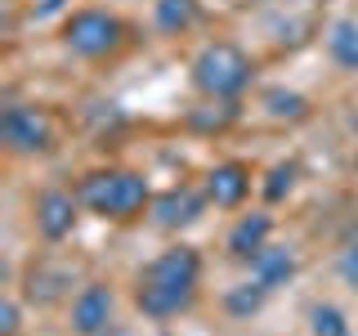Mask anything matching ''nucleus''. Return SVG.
Returning a JSON list of instances; mask_svg holds the SVG:
<instances>
[{
	"instance_id": "2eb2a0df",
	"label": "nucleus",
	"mask_w": 358,
	"mask_h": 336,
	"mask_svg": "<svg viewBox=\"0 0 358 336\" xmlns=\"http://www.w3.org/2000/svg\"><path fill=\"white\" fill-rule=\"evenodd\" d=\"M264 108H268V117H278V121L309 117V99L296 94V90H268V94H264Z\"/></svg>"
},
{
	"instance_id": "412c9836",
	"label": "nucleus",
	"mask_w": 358,
	"mask_h": 336,
	"mask_svg": "<svg viewBox=\"0 0 358 336\" xmlns=\"http://www.w3.org/2000/svg\"><path fill=\"white\" fill-rule=\"evenodd\" d=\"M63 5H67V0H36V18H50V14H59Z\"/></svg>"
},
{
	"instance_id": "6ab92c4d",
	"label": "nucleus",
	"mask_w": 358,
	"mask_h": 336,
	"mask_svg": "<svg viewBox=\"0 0 358 336\" xmlns=\"http://www.w3.org/2000/svg\"><path fill=\"white\" fill-rule=\"evenodd\" d=\"M18 300L14 296H5V305H0V336H18Z\"/></svg>"
},
{
	"instance_id": "0eeeda50",
	"label": "nucleus",
	"mask_w": 358,
	"mask_h": 336,
	"mask_svg": "<svg viewBox=\"0 0 358 336\" xmlns=\"http://www.w3.org/2000/svg\"><path fill=\"white\" fill-rule=\"evenodd\" d=\"M206 193H197V188H166V193L152 197L148 216L157 229H188V224L201 220V211H206Z\"/></svg>"
},
{
	"instance_id": "f257e3e1",
	"label": "nucleus",
	"mask_w": 358,
	"mask_h": 336,
	"mask_svg": "<svg viewBox=\"0 0 358 336\" xmlns=\"http://www.w3.org/2000/svg\"><path fill=\"white\" fill-rule=\"evenodd\" d=\"M76 197H81L85 211H94V216H103V220H134L143 206H152L148 179L139 171H117V166L81 175Z\"/></svg>"
},
{
	"instance_id": "9d476101",
	"label": "nucleus",
	"mask_w": 358,
	"mask_h": 336,
	"mask_svg": "<svg viewBox=\"0 0 358 336\" xmlns=\"http://www.w3.org/2000/svg\"><path fill=\"white\" fill-rule=\"evenodd\" d=\"M246 193H251V171H246L242 162H220L215 171L206 175V197L215 202L220 211H233L242 206Z\"/></svg>"
},
{
	"instance_id": "dca6fc26",
	"label": "nucleus",
	"mask_w": 358,
	"mask_h": 336,
	"mask_svg": "<svg viewBox=\"0 0 358 336\" xmlns=\"http://www.w3.org/2000/svg\"><path fill=\"white\" fill-rule=\"evenodd\" d=\"M309 336H350V318L336 305H309Z\"/></svg>"
},
{
	"instance_id": "9b49d317",
	"label": "nucleus",
	"mask_w": 358,
	"mask_h": 336,
	"mask_svg": "<svg viewBox=\"0 0 358 336\" xmlns=\"http://www.w3.org/2000/svg\"><path fill=\"white\" fill-rule=\"evenodd\" d=\"M268 233H273V216L264 211H251L229 229V255L233 260H255V255L268 246Z\"/></svg>"
},
{
	"instance_id": "f8f14e48",
	"label": "nucleus",
	"mask_w": 358,
	"mask_h": 336,
	"mask_svg": "<svg viewBox=\"0 0 358 336\" xmlns=\"http://www.w3.org/2000/svg\"><path fill=\"white\" fill-rule=\"evenodd\" d=\"M251 278L264 291L287 287L291 278H296V251H291V246H264V251L251 260Z\"/></svg>"
},
{
	"instance_id": "f03ea898",
	"label": "nucleus",
	"mask_w": 358,
	"mask_h": 336,
	"mask_svg": "<svg viewBox=\"0 0 358 336\" xmlns=\"http://www.w3.org/2000/svg\"><path fill=\"white\" fill-rule=\"evenodd\" d=\"M188 72H193L197 94H206V99H238L242 90L251 85L255 63H251V54H246L242 45L210 41V45H201V50H197V59H193Z\"/></svg>"
},
{
	"instance_id": "aec40b11",
	"label": "nucleus",
	"mask_w": 358,
	"mask_h": 336,
	"mask_svg": "<svg viewBox=\"0 0 358 336\" xmlns=\"http://www.w3.org/2000/svg\"><path fill=\"white\" fill-rule=\"evenodd\" d=\"M341 278H345L350 287H358V242H350V246L341 251Z\"/></svg>"
},
{
	"instance_id": "a211bd4d",
	"label": "nucleus",
	"mask_w": 358,
	"mask_h": 336,
	"mask_svg": "<svg viewBox=\"0 0 358 336\" xmlns=\"http://www.w3.org/2000/svg\"><path fill=\"white\" fill-rule=\"evenodd\" d=\"M291 188H296V162H278L273 171H268V179H264V197L268 202H282Z\"/></svg>"
},
{
	"instance_id": "39448f33",
	"label": "nucleus",
	"mask_w": 358,
	"mask_h": 336,
	"mask_svg": "<svg viewBox=\"0 0 358 336\" xmlns=\"http://www.w3.org/2000/svg\"><path fill=\"white\" fill-rule=\"evenodd\" d=\"M76 211H81V197H76V193H67V188H45V193L36 197V206H31V216H36V233L45 242L72 238Z\"/></svg>"
},
{
	"instance_id": "6e6552de",
	"label": "nucleus",
	"mask_w": 358,
	"mask_h": 336,
	"mask_svg": "<svg viewBox=\"0 0 358 336\" xmlns=\"http://www.w3.org/2000/svg\"><path fill=\"white\" fill-rule=\"evenodd\" d=\"M139 278H148V283H166V287H193L197 291L201 255L193 251V246H171V251H162Z\"/></svg>"
},
{
	"instance_id": "1a4fd4ad",
	"label": "nucleus",
	"mask_w": 358,
	"mask_h": 336,
	"mask_svg": "<svg viewBox=\"0 0 358 336\" xmlns=\"http://www.w3.org/2000/svg\"><path fill=\"white\" fill-rule=\"evenodd\" d=\"M197 291L193 287H166V283H148V278H139V287H134V305H139L143 318H175V314H184L193 305Z\"/></svg>"
},
{
	"instance_id": "4468645a",
	"label": "nucleus",
	"mask_w": 358,
	"mask_h": 336,
	"mask_svg": "<svg viewBox=\"0 0 358 336\" xmlns=\"http://www.w3.org/2000/svg\"><path fill=\"white\" fill-rule=\"evenodd\" d=\"M152 22L166 36H184L197 22V0H152Z\"/></svg>"
},
{
	"instance_id": "7ed1b4c3",
	"label": "nucleus",
	"mask_w": 358,
	"mask_h": 336,
	"mask_svg": "<svg viewBox=\"0 0 358 336\" xmlns=\"http://www.w3.org/2000/svg\"><path fill=\"white\" fill-rule=\"evenodd\" d=\"M121 36H126V27H121V18L108 14V9H76V14L63 22V45L76 59H108L121 45Z\"/></svg>"
},
{
	"instance_id": "4be33fe9",
	"label": "nucleus",
	"mask_w": 358,
	"mask_h": 336,
	"mask_svg": "<svg viewBox=\"0 0 358 336\" xmlns=\"http://www.w3.org/2000/svg\"><path fill=\"white\" fill-rule=\"evenodd\" d=\"M103 336H130V332H121V328H117V323H112V328H108Z\"/></svg>"
},
{
	"instance_id": "20e7f679",
	"label": "nucleus",
	"mask_w": 358,
	"mask_h": 336,
	"mask_svg": "<svg viewBox=\"0 0 358 336\" xmlns=\"http://www.w3.org/2000/svg\"><path fill=\"white\" fill-rule=\"evenodd\" d=\"M0 144L14 157H41V153L54 148V121L41 108L9 104L0 112Z\"/></svg>"
},
{
	"instance_id": "423d86ee",
	"label": "nucleus",
	"mask_w": 358,
	"mask_h": 336,
	"mask_svg": "<svg viewBox=\"0 0 358 336\" xmlns=\"http://www.w3.org/2000/svg\"><path fill=\"white\" fill-rule=\"evenodd\" d=\"M112 309H117V296H112L108 283L81 287L72 300V332L76 336H103L112 328Z\"/></svg>"
},
{
	"instance_id": "ddd939ff",
	"label": "nucleus",
	"mask_w": 358,
	"mask_h": 336,
	"mask_svg": "<svg viewBox=\"0 0 358 336\" xmlns=\"http://www.w3.org/2000/svg\"><path fill=\"white\" fill-rule=\"evenodd\" d=\"M327 54L336 67L358 72V18H336L327 27Z\"/></svg>"
},
{
	"instance_id": "f3484780",
	"label": "nucleus",
	"mask_w": 358,
	"mask_h": 336,
	"mask_svg": "<svg viewBox=\"0 0 358 336\" xmlns=\"http://www.w3.org/2000/svg\"><path fill=\"white\" fill-rule=\"evenodd\" d=\"M264 296H268V291L251 278V283L233 287L229 296H224V305H229V314H238V318H242V314H255V309H260V305H264Z\"/></svg>"
}]
</instances>
